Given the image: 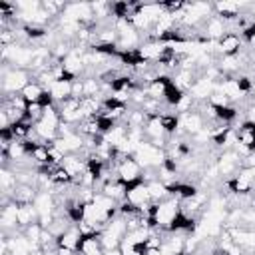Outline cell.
<instances>
[{
  "instance_id": "14",
  "label": "cell",
  "mask_w": 255,
  "mask_h": 255,
  "mask_svg": "<svg viewBox=\"0 0 255 255\" xmlns=\"http://www.w3.org/2000/svg\"><path fill=\"white\" fill-rule=\"evenodd\" d=\"M197 72L195 70H187V68H177L175 72H173V76H171V80H173V84L179 88V90H183V92H189L191 90V86H193V82L197 80Z\"/></svg>"
},
{
  "instance_id": "19",
  "label": "cell",
  "mask_w": 255,
  "mask_h": 255,
  "mask_svg": "<svg viewBox=\"0 0 255 255\" xmlns=\"http://www.w3.org/2000/svg\"><path fill=\"white\" fill-rule=\"evenodd\" d=\"M32 243H36V245H40V239H42V233H44V227L40 225V223H32V225H28L24 231H22Z\"/></svg>"
},
{
  "instance_id": "6",
  "label": "cell",
  "mask_w": 255,
  "mask_h": 255,
  "mask_svg": "<svg viewBox=\"0 0 255 255\" xmlns=\"http://www.w3.org/2000/svg\"><path fill=\"white\" fill-rule=\"evenodd\" d=\"M229 32V26H227V22H223L219 16H209L203 24H201V28H199V34H201V38L203 40H207V42H217V40H221L225 34Z\"/></svg>"
},
{
  "instance_id": "12",
  "label": "cell",
  "mask_w": 255,
  "mask_h": 255,
  "mask_svg": "<svg viewBox=\"0 0 255 255\" xmlns=\"http://www.w3.org/2000/svg\"><path fill=\"white\" fill-rule=\"evenodd\" d=\"M38 193H40V191H38L36 185H30V183H18L10 197H12V201L18 203V205H30V203L36 201Z\"/></svg>"
},
{
  "instance_id": "11",
  "label": "cell",
  "mask_w": 255,
  "mask_h": 255,
  "mask_svg": "<svg viewBox=\"0 0 255 255\" xmlns=\"http://www.w3.org/2000/svg\"><path fill=\"white\" fill-rule=\"evenodd\" d=\"M60 165H62V167L74 177V181H76V179L88 169V159H86L84 155H80V153H66Z\"/></svg>"
},
{
  "instance_id": "1",
  "label": "cell",
  "mask_w": 255,
  "mask_h": 255,
  "mask_svg": "<svg viewBox=\"0 0 255 255\" xmlns=\"http://www.w3.org/2000/svg\"><path fill=\"white\" fill-rule=\"evenodd\" d=\"M32 80L30 70L2 66V94H20Z\"/></svg>"
},
{
  "instance_id": "20",
  "label": "cell",
  "mask_w": 255,
  "mask_h": 255,
  "mask_svg": "<svg viewBox=\"0 0 255 255\" xmlns=\"http://www.w3.org/2000/svg\"><path fill=\"white\" fill-rule=\"evenodd\" d=\"M249 58H251V66H253V68H255V50H253V52H251V54H249Z\"/></svg>"
},
{
  "instance_id": "17",
  "label": "cell",
  "mask_w": 255,
  "mask_h": 255,
  "mask_svg": "<svg viewBox=\"0 0 255 255\" xmlns=\"http://www.w3.org/2000/svg\"><path fill=\"white\" fill-rule=\"evenodd\" d=\"M147 189H149V195H151V201H153V203H159V201H163L165 197H169L167 185L161 183L159 179H151V181H147Z\"/></svg>"
},
{
  "instance_id": "15",
  "label": "cell",
  "mask_w": 255,
  "mask_h": 255,
  "mask_svg": "<svg viewBox=\"0 0 255 255\" xmlns=\"http://www.w3.org/2000/svg\"><path fill=\"white\" fill-rule=\"evenodd\" d=\"M72 90H74V82H68V80H56L48 88V92H50V96L54 98L56 104H62L68 98H72Z\"/></svg>"
},
{
  "instance_id": "3",
  "label": "cell",
  "mask_w": 255,
  "mask_h": 255,
  "mask_svg": "<svg viewBox=\"0 0 255 255\" xmlns=\"http://www.w3.org/2000/svg\"><path fill=\"white\" fill-rule=\"evenodd\" d=\"M141 173H143V167L135 161L133 155H124V157L118 161V165H116V175H118V179L124 181L126 185L131 183V181L141 179V177H143Z\"/></svg>"
},
{
  "instance_id": "18",
  "label": "cell",
  "mask_w": 255,
  "mask_h": 255,
  "mask_svg": "<svg viewBox=\"0 0 255 255\" xmlns=\"http://www.w3.org/2000/svg\"><path fill=\"white\" fill-rule=\"evenodd\" d=\"M44 92H46V88L32 80V82H30V84L20 92V94H22V96H24V100L30 104V102H40V98H42V94H44Z\"/></svg>"
},
{
  "instance_id": "10",
  "label": "cell",
  "mask_w": 255,
  "mask_h": 255,
  "mask_svg": "<svg viewBox=\"0 0 255 255\" xmlns=\"http://www.w3.org/2000/svg\"><path fill=\"white\" fill-rule=\"evenodd\" d=\"M80 239H82V233H80L78 225H72V227H68L64 233H60V235L56 237V245H58V249H62V251H76V253H78Z\"/></svg>"
},
{
  "instance_id": "7",
  "label": "cell",
  "mask_w": 255,
  "mask_h": 255,
  "mask_svg": "<svg viewBox=\"0 0 255 255\" xmlns=\"http://www.w3.org/2000/svg\"><path fill=\"white\" fill-rule=\"evenodd\" d=\"M128 187V193H126V199L129 201V203H133L135 207H145V205H149V203H153L151 201V195H149V189H147V181L141 177V179H137V181H131V183H128L126 185Z\"/></svg>"
},
{
  "instance_id": "16",
  "label": "cell",
  "mask_w": 255,
  "mask_h": 255,
  "mask_svg": "<svg viewBox=\"0 0 255 255\" xmlns=\"http://www.w3.org/2000/svg\"><path fill=\"white\" fill-rule=\"evenodd\" d=\"M38 209H36V205L34 203H30V205H18V225H20V229L24 231L28 225H32V223H38Z\"/></svg>"
},
{
  "instance_id": "5",
  "label": "cell",
  "mask_w": 255,
  "mask_h": 255,
  "mask_svg": "<svg viewBox=\"0 0 255 255\" xmlns=\"http://www.w3.org/2000/svg\"><path fill=\"white\" fill-rule=\"evenodd\" d=\"M215 165H217V169H219V175H223L225 179H229V177H233V175L239 171V167L243 165V157H241L237 151H233V149H225V151H221V153L217 155Z\"/></svg>"
},
{
  "instance_id": "4",
  "label": "cell",
  "mask_w": 255,
  "mask_h": 255,
  "mask_svg": "<svg viewBox=\"0 0 255 255\" xmlns=\"http://www.w3.org/2000/svg\"><path fill=\"white\" fill-rule=\"evenodd\" d=\"M205 126H207V122H205V118L201 116V112H199V110H191V112L179 116V131H177V135L181 133V135L193 137L195 133L203 131Z\"/></svg>"
},
{
  "instance_id": "2",
  "label": "cell",
  "mask_w": 255,
  "mask_h": 255,
  "mask_svg": "<svg viewBox=\"0 0 255 255\" xmlns=\"http://www.w3.org/2000/svg\"><path fill=\"white\" fill-rule=\"evenodd\" d=\"M243 38L241 34H237L235 30H229L221 40L215 42V56L223 58V56H239L243 52Z\"/></svg>"
},
{
  "instance_id": "13",
  "label": "cell",
  "mask_w": 255,
  "mask_h": 255,
  "mask_svg": "<svg viewBox=\"0 0 255 255\" xmlns=\"http://www.w3.org/2000/svg\"><path fill=\"white\" fill-rule=\"evenodd\" d=\"M100 191H102L104 195L112 197L114 201L122 203V201L126 199L128 187H126V183H124V181H120L118 177H114V179H108V181H104V183L100 185Z\"/></svg>"
},
{
  "instance_id": "9",
  "label": "cell",
  "mask_w": 255,
  "mask_h": 255,
  "mask_svg": "<svg viewBox=\"0 0 255 255\" xmlns=\"http://www.w3.org/2000/svg\"><path fill=\"white\" fill-rule=\"evenodd\" d=\"M215 86H217V82H213L211 78H207L205 74H201V76H197V80L193 82L189 94L193 96L195 102H207L209 96L215 92Z\"/></svg>"
},
{
  "instance_id": "8",
  "label": "cell",
  "mask_w": 255,
  "mask_h": 255,
  "mask_svg": "<svg viewBox=\"0 0 255 255\" xmlns=\"http://www.w3.org/2000/svg\"><path fill=\"white\" fill-rule=\"evenodd\" d=\"M247 4H243V2H229V0H223V2H215L213 4V14L215 16H219L223 22H237V18H239V14H241V10L245 8Z\"/></svg>"
}]
</instances>
